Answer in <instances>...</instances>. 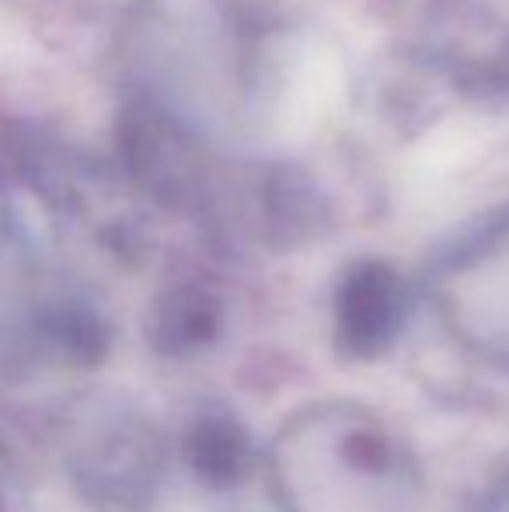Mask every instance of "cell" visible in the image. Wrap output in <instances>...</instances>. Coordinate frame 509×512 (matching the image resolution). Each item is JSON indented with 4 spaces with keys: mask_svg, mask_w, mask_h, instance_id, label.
I'll use <instances>...</instances> for the list:
<instances>
[{
    "mask_svg": "<svg viewBox=\"0 0 509 512\" xmlns=\"http://www.w3.org/2000/svg\"><path fill=\"white\" fill-rule=\"evenodd\" d=\"M443 297L464 342L509 363V237H496L489 248L454 265Z\"/></svg>",
    "mask_w": 509,
    "mask_h": 512,
    "instance_id": "6da1fadb",
    "label": "cell"
}]
</instances>
